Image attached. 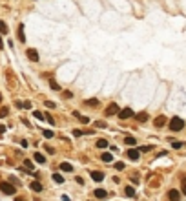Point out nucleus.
<instances>
[{
    "label": "nucleus",
    "mask_w": 186,
    "mask_h": 201,
    "mask_svg": "<svg viewBox=\"0 0 186 201\" xmlns=\"http://www.w3.org/2000/svg\"><path fill=\"white\" fill-rule=\"evenodd\" d=\"M184 128V121L181 119V117H173L172 121H170V130L172 132H181Z\"/></svg>",
    "instance_id": "f257e3e1"
},
{
    "label": "nucleus",
    "mask_w": 186,
    "mask_h": 201,
    "mask_svg": "<svg viewBox=\"0 0 186 201\" xmlns=\"http://www.w3.org/2000/svg\"><path fill=\"white\" fill-rule=\"evenodd\" d=\"M0 190H2L4 194H7V196L17 194V186H13L9 181H2V183H0Z\"/></svg>",
    "instance_id": "f03ea898"
},
{
    "label": "nucleus",
    "mask_w": 186,
    "mask_h": 201,
    "mask_svg": "<svg viewBox=\"0 0 186 201\" xmlns=\"http://www.w3.org/2000/svg\"><path fill=\"white\" fill-rule=\"evenodd\" d=\"M119 112H120V108H119L117 102H109L108 106H106V110H104L106 115H115V113H119Z\"/></svg>",
    "instance_id": "7ed1b4c3"
},
{
    "label": "nucleus",
    "mask_w": 186,
    "mask_h": 201,
    "mask_svg": "<svg viewBox=\"0 0 186 201\" xmlns=\"http://www.w3.org/2000/svg\"><path fill=\"white\" fill-rule=\"evenodd\" d=\"M26 55H28V59H29V60H33V62H38V51H37V49L29 48V49L26 51Z\"/></svg>",
    "instance_id": "20e7f679"
},
{
    "label": "nucleus",
    "mask_w": 186,
    "mask_h": 201,
    "mask_svg": "<svg viewBox=\"0 0 186 201\" xmlns=\"http://www.w3.org/2000/svg\"><path fill=\"white\" fill-rule=\"evenodd\" d=\"M168 199L170 201H181V192H179V190H175V188H172L168 192Z\"/></svg>",
    "instance_id": "39448f33"
},
{
    "label": "nucleus",
    "mask_w": 186,
    "mask_h": 201,
    "mask_svg": "<svg viewBox=\"0 0 186 201\" xmlns=\"http://www.w3.org/2000/svg\"><path fill=\"white\" fill-rule=\"evenodd\" d=\"M131 115H133V110H131V108H124V110L119 112V117L122 119V121H124V119H130Z\"/></svg>",
    "instance_id": "423d86ee"
},
{
    "label": "nucleus",
    "mask_w": 186,
    "mask_h": 201,
    "mask_svg": "<svg viewBox=\"0 0 186 201\" xmlns=\"http://www.w3.org/2000/svg\"><path fill=\"white\" fill-rule=\"evenodd\" d=\"M139 155H140V152H139V150H135V148L128 150V157H130L131 161H139Z\"/></svg>",
    "instance_id": "0eeeda50"
},
{
    "label": "nucleus",
    "mask_w": 186,
    "mask_h": 201,
    "mask_svg": "<svg viewBox=\"0 0 186 201\" xmlns=\"http://www.w3.org/2000/svg\"><path fill=\"white\" fill-rule=\"evenodd\" d=\"M153 124H155L157 128H161V126H164V124H166V117H164V115H159V117H157L155 121H153Z\"/></svg>",
    "instance_id": "6e6552de"
},
{
    "label": "nucleus",
    "mask_w": 186,
    "mask_h": 201,
    "mask_svg": "<svg viewBox=\"0 0 186 201\" xmlns=\"http://www.w3.org/2000/svg\"><path fill=\"white\" fill-rule=\"evenodd\" d=\"M91 179H93V181H102V179H104V174L98 172V170H93V172H91Z\"/></svg>",
    "instance_id": "1a4fd4ad"
},
{
    "label": "nucleus",
    "mask_w": 186,
    "mask_h": 201,
    "mask_svg": "<svg viewBox=\"0 0 186 201\" xmlns=\"http://www.w3.org/2000/svg\"><path fill=\"white\" fill-rule=\"evenodd\" d=\"M17 35H18V40H20V42H26V35H24V24H20V26H18Z\"/></svg>",
    "instance_id": "9d476101"
},
{
    "label": "nucleus",
    "mask_w": 186,
    "mask_h": 201,
    "mask_svg": "<svg viewBox=\"0 0 186 201\" xmlns=\"http://www.w3.org/2000/svg\"><path fill=\"white\" fill-rule=\"evenodd\" d=\"M73 115H75V117L79 119L80 123H84V124H88V123H90V119H88V117H84V115H80V112H77V110L73 112Z\"/></svg>",
    "instance_id": "9b49d317"
},
{
    "label": "nucleus",
    "mask_w": 186,
    "mask_h": 201,
    "mask_svg": "<svg viewBox=\"0 0 186 201\" xmlns=\"http://www.w3.org/2000/svg\"><path fill=\"white\" fill-rule=\"evenodd\" d=\"M29 186H31V190H33V192H42V185H40L38 181H33Z\"/></svg>",
    "instance_id": "f8f14e48"
},
{
    "label": "nucleus",
    "mask_w": 186,
    "mask_h": 201,
    "mask_svg": "<svg viewBox=\"0 0 186 201\" xmlns=\"http://www.w3.org/2000/svg\"><path fill=\"white\" fill-rule=\"evenodd\" d=\"M137 121H139V123H146V121H148V113H146V112L137 113Z\"/></svg>",
    "instance_id": "ddd939ff"
},
{
    "label": "nucleus",
    "mask_w": 186,
    "mask_h": 201,
    "mask_svg": "<svg viewBox=\"0 0 186 201\" xmlns=\"http://www.w3.org/2000/svg\"><path fill=\"white\" fill-rule=\"evenodd\" d=\"M60 170H64V172H71L73 166H71L69 163H60Z\"/></svg>",
    "instance_id": "4468645a"
},
{
    "label": "nucleus",
    "mask_w": 186,
    "mask_h": 201,
    "mask_svg": "<svg viewBox=\"0 0 186 201\" xmlns=\"http://www.w3.org/2000/svg\"><path fill=\"white\" fill-rule=\"evenodd\" d=\"M101 159H102L104 163H109V161H111V159H113V155H111V154H108V152H104V154L101 155Z\"/></svg>",
    "instance_id": "2eb2a0df"
},
{
    "label": "nucleus",
    "mask_w": 186,
    "mask_h": 201,
    "mask_svg": "<svg viewBox=\"0 0 186 201\" xmlns=\"http://www.w3.org/2000/svg\"><path fill=\"white\" fill-rule=\"evenodd\" d=\"M106 194H108V192H106L104 188H97V190H95V197H106Z\"/></svg>",
    "instance_id": "dca6fc26"
},
{
    "label": "nucleus",
    "mask_w": 186,
    "mask_h": 201,
    "mask_svg": "<svg viewBox=\"0 0 186 201\" xmlns=\"http://www.w3.org/2000/svg\"><path fill=\"white\" fill-rule=\"evenodd\" d=\"M124 143H126L128 146H135V144H137V141H135V137H130V135H128L126 139H124Z\"/></svg>",
    "instance_id": "f3484780"
},
{
    "label": "nucleus",
    "mask_w": 186,
    "mask_h": 201,
    "mask_svg": "<svg viewBox=\"0 0 186 201\" xmlns=\"http://www.w3.org/2000/svg\"><path fill=\"white\" fill-rule=\"evenodd\" d=\"M33 157H35V161H37V163H42V165H44V163H46V157H44L42 154H38V152H37L35 155H33Z\"/></svg>",
    "instance_id": "a211bd4d"
},
{
    "label": "nucleus",
    "mask_w": 186,
    "mask_h": 201,
    "mask_svg": "<svg viewBox=\"0 0 186 201\" xmlns=\"http://www.w3.org/2000/svg\"><path fill=\"white\" fill-rule=\"evenodd\" d=\"M53 181H55V183H64L62 174H57V172H55V174H53Z\"/></svg>",
    "instance_id": "6ab92c4d"
},
{
    "label": "nucleus",
    "mask_w": 186,
    "mask_h": 201,
    "mask_svg": "<svg viewBox=\"0 0 186 201\" xmlns=\"http://www.w3.org/2000/svg\"><path fill=\"white\" fill-rule=\"evenodd\" d=\"M95 144H97V148H108V141L106 139H98Z\"/></svg>",
    "instance_id": "aec40b11"
},
{
    "label": "nucleus",
    "mask_w": 186,
    "mask_h": 201,
    "mask_svg": "<svg viewBox=\"0 0 186 201\" xmlns=\"http://www.w3.org/2000/svg\"><path fill=\"white\" fill-rule=\"evenodd\" d=\"M7 31H9L7 29V24L4 22V20H0V33H7Z\"/></svg>",
    "instance_id": "412c9836"
},
{
    "label": "nucleus",
    "mask_w": 186,
    "mask_h": 201,
    "mask_svg": "<svg viewBox=\"0 0 186 201\" xmlns=\"http://www.w3.org/2000/svg\"><path fill=\"white\" fill-rule=\"evenodd\" d=\"M124 192H126V196H130V197H131V196H135V188H133V186H126Z\"/></svg>",
    "instance_id": "4be33fe9"
},
{
    "label": "nucleus",
    "mask_w": 186,
    "mask_h": 201,
    "mask_svg": "<svg viewBox=\"0 0 186 201\" xmlns=\"http://www.w3.org/2000/svg\"><path fill=\"white\" fill-rule=\"evenodd\" d=\"M84 104H88V106H98V101L97 99H90V101H86Z\"/></svg>",
    "instance_id": "5701e85b"
},
{
    "label": "nucleus",
    "mask_w": 186,
    "mask_h": 201,
    "mask_svg": "<svg viewBox=\"0 0 186 201\" xmlns=\"http://www.w3.org/2000/svg\"><path fill=\"white\" fill-rule=\"evenodd\" d=\"M49 86H51V90H55V91H59V90H60V84H57L55 81H51V82H49Z\"/></svg>",
    "instance_id": "b1692460"
},
{
    "label": "nucleus",
    "mask_w": 186,
    "mask_h": 201,
    "mask_svg": "<svg viewBox=\"0 0 186 201\" xmlns=\"http://www.w3.org/2000/svg\"><path fill=\"white\" fill-rule=\"evenodd\" d=\"M172 146L175 148V150H179V148H182V143L181 141H172Z\"/></svg>",
    "instance_id": "393cba45"
},
{
    "label": "nucleus",
    "mask_w": 186,
    "mask_h": 201,
    "mask_svg": "<svg viewBox=\"0 0 186 201\" xmlns=\"http://www.w3.org/2000/svg\"><path fill=\"white\" fill-rule=\"evenodd\" d=\"M53 135H55V134H53L51 130H44V137H46V139H51Z\"/></svg>",
    "instance_id": "a878e982"
},
{
    "label": "nucleus",
    "mask_w": 186,
    "mask_h": 201,
    "mask_svg": "<svg viewBox=\"0 0 186 201\" xmlns=\"http://www.w3.org/2000/svg\"><path fill=\"white\" fill-rule=\"evenodd\" d=\"M24 166L28 168V170H33V163H31L29 159H26V161H24Z\"/></svg>",
    "instance_id": "bb28decb"
},
{
    "label": "nucleus",
    "mask_w": 186,
    "mask_h": 201,
    "mask_svg": "<svg viewBox=\"0 0 186 201\" xmlns=\"http://www.w3.org/2000/svg\"><path fill=\"white\" fill-rule=\"evenodd\" d=\"M33 113H35V117H37V119H46V115H44L42 112H33Z\"/></svg>",
    "instance_id": "cd10ccee"
},
{
    "label": "nucleus",
    "mask_w": 186,
    "mask_h": 201,
    "mask_svg": "<svg viewBox=\"0 0 186 201\" xmlns=\"http://www.w3.org/2000/svg\"><path fill=\"white\" fill-rule=\"evenodd\" d=\"M95 126H97V128H106V123H104V121H97Z\"/></svg>",
    "instance_id": "c85d7f7f"
},
{
    "label": "nucleus",
    "mask_w": 186,
    "mask_h": 201,
    "mask_svg": "<svg viewBox=\"0 0 186 201\" xmlns=\"http://www.w3.org/2000/svg\"><path fill=\"white\" fill-rule=\"evenodd\" d=\"M115 168H117V170H124V163H122V161L115 163Z\"/></svg>",
    "instance_id": "c756f323"
},
{
    "label": "nucleus",
    "mask_w": 186,
    "mask_h": 201,
    "mask_svg": "<svg viewBox=\"0 0 186 201\" xmlns=\"http://www.w3.org/2000/svg\"><path fill=\"white\" fill-rule=\"evenodd\" d=\"M7 113H9V110H7L6 106H4L2 110H0V115H2V117H6V115H7Z\"/></svg>",
    "instance_id": "7c9ffc66"
},
{
    "label": "nucleus",
    "mask_w": 186,
    "mask_h": 201,
    "mask_svg": "<svg viewBox=\"0 0 186 201\" xmlns=\"http://www.w3.org/2000/svg\"><path fill=\"white\" fill-rule=\"evenodd\" d=\"M46 152H48V154H55V148L49 146V144H46Z\"/></svg>",
    "instance_id": "2f4dec72"
},
{
    "label": "nucleus",
    "mask_w": 186,
    "mask_h": 201,
    "mask_svg": "<svg viewBox=\"0 0 186 201\" xmlns=\"http://www.w3.org/2000/svg\"><path fill=\"white\" fill-rule=\"evenodd\" d=\"M9 183H11V185H18V179L11 176V177H9Z\"/></svg>",
    "instance_id": "473e14b6"
},
{
    "label": "nucleus",
    "mask_w": 186,
    "mask_h": 201,
    "mask_svg": "<svg viewBox=\"0 0 186 201\" xmlns=\"http://www.w3.org/2000/svg\"><path fill=\"white\" fill-rule=\"evenodd\" d=\"M22 106H24V108H28V110H29V108H31V106H33V104H31V102H29V101H26V102H24V104H22Z\"/></svg>",
    "instance_id": "72a5a7b5"
},
{
    "label": "nucleus",
    "mask_w": 186,
    "mask_h": 201,
    "mask_svg": "<svg viewBox=\"0 0 186 201\" xmlns=\"http://www.w3.org/2000/svg\"><path fill=\"white\" fill-rule=\"evenodd\" d=\"M46 106H48V108H55V102H51V101H46Z\"/></svg>",
    "instance_id": "f704fd0d"
},
{
    "label": "nucleus",
    "mask_w": 186,
    "mask_h": 201,
    "mask_svg": "<svg viewBox=\"0 0 186 201\" xmlns=\"http://www.w3.org/2000/svg\"><path fill=\"white\" fill-rule=\"evenodd\" d=\"M182 192L186 194V177H182Z\"/></svg>",
    "instance_id": "c9c22d12"
},
{
    "label": "nucleus",
    "mask_w": 186,
    "mask_h": 201,
    "mask_svg": "<svg viewBox=\"0 0 186 201\" xmlns=\"http://www.w3.org/2000/svg\"><path fill=\"white\" fill-rule=\"evenodd\" d=\"M148 150H151V146H142L139 152H148Z\"/></svg>",
    "instance_id": "e433bc0d"
},
{
    "label": "nucleus",
    "mask_w": 186,
    "mask_h": 201,
    "mask_svg": "<svg viewBox=\"0 0 186 201\" xmlns=\"http://www.w3.org/2000/svg\"><path fill=\"white\" fill-rule=\"evenodd\" d=\"M75 181L79 183V185H84V179H82V177H75Z\"/></svg>",
    "instance_id": "4c0bfd02"
},
{
    "label": "nucleus",
    "mask_w": 186,
    "mask_h": 201,
    "mask_svg": "<svg viewBox=\"0 0 186 201\" xmlns=\"http://www.w3.org/2000/svg\"><path fill=\"white\" fill-rule=\"evenodd\" d=\"M73 135H75V137H80V135H82V132H80V130H75V132H73Z\"/></svg>",
    "instance_id": "58836bf2"
},
{
    "label": "nucleus",
    "mask_w": 186,
    "mask_h": 201,
    "mask_svg": "<svg viewBox=\"0 0 186 201\" xmlns=\"http://www.w3.org/2000/svg\"><path fill=\"white\" fill-rule=\"evenodd\" d=\"M4 132H6V126H4V124H0V135H4Z\"/></svg>",
    "instance_id": "ea45409f"
},
{
    "label": "nucleus",
    "mask_w": 186,
    "mask_h": 201,
    "mask_svg": "<svg viewBox=\"0 0 186 201\" xmlns=\"http://www.w3.org/2000/svg\"><path fill=\"white\" fill-rule=\"evenodd\" d=\"M46 119H48V121H49V123H51V124H55V119H53V117H51V115H48V117H46Z\"/></svg>",
    "instance_id": "a19ab883"
},
{
    "label": "nucleus",
    "mask_w": 186,
    "mask_h": 201,
    "mask_svg": "<svg viewBox=\"0 0 186 201\" xmlns=\"http://www.w3.org/2000/svg\"><path fill=\"white\" fill-rule=\"evenodd\" d=\"M4 48V40H2V37H0V49Z\"/></svg>",
    "instance_id": "79ce46f5"
},
{
    "label": "nucleus",
    "mask_w": 186,
    "mask_h": 201,
    "mask_svg": "<svg viewBox=\"0 0 186 201\" xmlns=\"http://www.w3.org/2000/svg\"><path fill=\"white\" fill-rule=\"evenodd\" d=\"M15 201H26V199H24V197H17Z\"/></svg>",
    "instance_id": "37998d69"
},
{
    "label": "nucleus",
    "mask_w": 186,
    "mask_h": 201,
    "mask_svg": "<svg viewBox=\"0 0 186 201\" xmlns=\"http://www.w3.org/2000/svg\"><path fill=\"white\" fill-rule=\"evenodd\" d=\"M0 101H2V95H0Z\"/></svg>",
    "instance_id": "c03bdc74"
},
{
    "label": "nucleus",
    "mask_w": 186,
    "mask_h": 201,
    "mask_svg": "<svg viewBox=\"0 0 186 201\" xmlns=\"http://www.w3.org/2000/svg\"><path fill=\"white\" fill-rule=\"evenodd\" d=\"M33 201H38V199H33Z\"/></svg>",
    "instance_id": "a18cd8bd"
}]
</instances>
